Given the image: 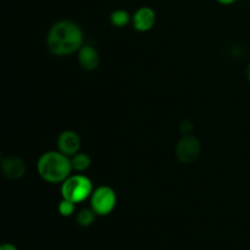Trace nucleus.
I'll return each instance as SVG.
<instances>
[{"label":"nucleus","instance_id":"obj_1","mask_svg":"<svg viewBox=\"0 0 250 250\" xmlns=\"http://www.w3.org/2000/svg\"><path fill=\"white\" fill-rule=\"evenodd\" d=\"M84 34L80 24L70 20L55 22L46 34V48L55 56L75 54L84 45Z\"/></svg>","mask_w":250,"mask_h":250},{"label":"nucleus","instance_id":"obj_2","mask_svg":"<svg viewBox=\"0 0 250 250\" xmlns=\"http://www.w3.org/2000/svg\"><path fill=\"white\" fill-rule=\"evenodd\" d=\"M37 171L42 180L46 183H62L72 172L71 159L59 150L45 151L38 159Z\"/></svg>","mask_w":250,"mask_h":250},{"label":"nucleus","instance_id":"obj_3","mask_svg":"<svg viewBox=\"0 0 250 250\" xmlns=\"http://www.w3.org/2000/svg\"><path fill=\"white\" fill-rule=\"evenodd\" d=\"M93 183L87 176L70 175L62 183H61V195L62 199H67L70 202L78 204L83 203L90 198L93 193Z\"/></svg>","mask_w":250,"mask_h":250},{"label":"nucleus","instance_id":"obj_4","mask_svg":"<svg viewBox=\"0 0 250 250\" xmlns=\"http://www.w3.org/2000/svg\"><path fill=\"white\" fill-rule=\"evenodd\" d=\"M117 197L115 190L109 186H100L90 195V208L97 216H106L114 211Z\"/></svg>","mask_w":250,"mask_h":250},{"label":"nucleus","instance_id":"obj_5","mask_svg":"<svg viewBox=\"0 0 250 250\" xmlns=\"http://www.w3.org/2000/svg\"><path fill=\"white\" fill-rule=\"evenodd\" d=\"M202 151L199 139L195 136L190 134H183L180 141L176 144V158L182 164H193L198 160Z\"/></svg>","mask_w":250,"mask_h":250},{"label":"nucleus","instance_id":"obj_6","mask_svg":"<svg viewBox=\"0 0 250 250\" xmlns=\"http://www.w3.org/2000/svg\"><path fill=\"white\" fill-rule=\"evenodd\" d=\"M0 171L2 176L12 181L20 180L26 173V164L16 155H7L0 161Z\"/></svg>","mask_w":250,"mask_h":250},{"label":"nucleus","instance_id":"obj_7","mask_svg":"<svg viewBox=\"0 0 250 250\" xmlns=\"http://www.w3.org/2000/svg\"><path fill=\"white\" fill-rule=\"evenodd\" d=\"M58 150L65 154L66 156L71 158L75 154H77L81 149V138L75 131H67L61 132L60 136L58 137Z\"/></svg>","mask_w":250,"mask_h":250},{"label":"nucleus","instance_id":"obj_8","mask_svg":"<svg viewBox=\"0 0 250 250\" xmlns=\"http://www.w3.org/2000/svg\"><path fill=\"white\" fill-rule=\"evenodd\" d=\"M156 22V14L151 7L142 6L132 16L133 28L138 32H148Z\"/></svg>","mask_w":250,"mask_h":250},{"label":"nucleus","instance_id":"obj_9","mask_svg":"<svg viewBox=\"0 0 250 250\" xmlns=\"http://www.w3.org/2000/svg\"><path fill=\"white\" fill-rule=\"evenodd\" d=\"M78 53V62L82 66V68L87 71L97 70L100 63L99 53L97 49H94L90 45H83Z\"/></svg>","mask_w":250,"mask_h":250},{"label":"nucleus","instance_id":"obj_10","mask_svg":"<svg viewBox=\"0 0 250 250\" xmlns=\"http://www.w3.org/2000/svg\"><path fill=\"white\" fill-rule=\"evenodd\" d=\"M110 22L114 27L117 28H122V27H126L127 24H129L132 22V16L128 14V11L122 9L114 10L110 15Z\"/></svg>","mask_w":250,"mask_h":250},{"label":"nucleus","instance_id":"obj_11","mask_svg":"<svg viewBox=\"0 0 250 250\" xmlns=\"http://www.w3.org/2000/svg\"><path fill=\"white\" fill-rule=\"evenodd\" d=\"M71 165H72V170L77 171V172H83V171L88 170L92 164L89 155L85 153H80L75 154L73 156H71Z\"/></svg>","mask_w":250,"mask_h":250},{"label":"nucleus","instance_id":"obj_12","mask_svg":"<svg viewBox=\"0 0 250 250\" xmlns=\"http://www.w3.org/2000/svg\"><path fill=\"white\" fill-rule=\"evenodd\" d=\"M95 216H97V214L93 211L92 208L90 209H82L81 211H78L77 216H76V221L81 227H89L94 222Z\"/></svg>","mask_w":250,"mask_h":250},{"label":"nucleus","instance_id":"obj_13","mask_svg":"<svg viewBox=\"0 0 250 250\" xmlns=\"http://www.w3.org/2000/svg\"><path fill=\"white\" fill-rule=\"evenodd\" d=\"M76 204L75 203L70 202L67 199H62L58 205V211L61 216L63 217H70L75 214Z\"/></svg>","mask_w":250,"mask_h":250},{"label":"nucleus","instance_id":"obj_14","mask_svg":"<svg viewBox=\"0 0 250 250\" xmlns=\"http://www.w3.org/2000/svg\"><path fill=\"white\" fill-rule=\"evenodd\" d=\"M180 131L182 132V134H190L193 131V125L189 120H185V121L181 122L180 125Z\"/></svg>","mask_w":250,"mask_h":250},{"label":"nucleus","instance_id":"obj_15","mask_svg":"<svg viewBox=\"0 0 250 250\" xmlns=\"http://www.w3.org/2000/svg\"><path fill=\"white\" fill-rule=\"evenodd\" d=\"M0 250H19V249L11 243H2L0 244Z\"/></svg>","mask_w":250,"mask_h":250},{"label":"nucleus","instance_id":"obj_16","mask_svg":"<svg viewBox=\"0 0 250 250\" xmlns=\"http://www.w3.org/2000/svg\"><path fill=\"white\" fill-rule=\"evenodd\" d=\"M216 1L219 2V4L225 5V6H227V5H232V4H234V2H236L237 0H216Z\"/></svg>","mask_w":250,"mask_h":250},{"label":"nucleus","instance_id":"obj_17","mask_svg":"<svg viewBox=\"0 0 250 250\" xmlns=\"http://www.w3.org/2000/svg\"><path fill=\"white\" fill-rule=\"evenodd\" d=\"M246 76H247V80H248V82L250 83V62L248 63V66H247L246 68Z\"/></svg>","mask_w":250,"mask_h":250},{"label":"nucleus","instance_id":"obj_18","mask_svg":"<svg viewBox=\"0 0 250 250\" xmlns=\"http://www.w3.org/2000/svg\"><path fill=\"white\" fill-rule=\"evenodd\" d=\"M2 160V153H1V150H0V161Z\"/></svg>","mask_w":250,"mask_h":250}]
</instances>
